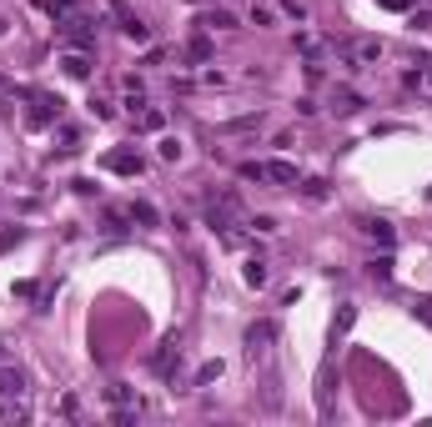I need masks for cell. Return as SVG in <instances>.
<instances>
[{
  "label": "cell",
  "instance_id": "1",
  "mask_svg": "<svg viewBox=\"0 0 432 427\" xmlns=\"http://www.w3.org/2000/svg\"><path fill=\"white\" fill-rule=\"evenodd\" d=\"M56 26H60V35H66L76 51H91V46H96V20H91V15H76V10H71V15H60Z\"/></svg>",
  "mask_w": 432,
  "mask_h": 427
},
{
  "label": "cell",
  "instance_id": "2",
  "mask_svg": "<svg viewBox=\"0 0 432 427\" xmlns=\"http://www.w3.org/2000/svg\"><path fill=\"white\" fill-rule=\"evenodd\" d=\"M272 342H276V322H272V317L251 322V327H247V357H251V362H256V357H267V352H272Z\"/></svg>",
  "mask_w": 432,
  "mask_h": 427
},
{
  "label": "cell",
  "instance_id": "3",
  "mask_svg": "<svg viewBox=\"0 0 432 427\" xmlns=\"http://www.w3.org/2000/svg\"><path fill=\"white\" fill-rule=\"evenodd\" d=\"M382 60V40H357V46L342 51V66L347 71H362V66H377Z\"/></svg>",
  "mask_w": 432,
  "mask_h": 427
},
{
  "label": "cell",
  "instance_id": "4",
  "mask_svg": "<svg viewBox=\"0 0 432 427\" xmlns=\"http://www.w3.org/2000/svg\"><path fill=\"white\" fill-rule=\"evenodd\" d=\"M407 91H417V96H432V56H417L413 60V71L402 76Z\"/></svg>",
  "mask_w": 432,
  "mask_h": 427
},
{
  "label": "cell",
  "instance_id": "5",
  "mask_svg": "<svg viewBox=\"0 0 432 427\" xmlns=\"http://www.w3.org/2000/svg\"><path fill=\"white\" fill-rule=\"evenodd\" d=\"M56 116H60V101L56 96H31V111H26L31 126H51Z\"/></svg>",
  "mask_w": 432,
  "mask_h": 427
},
{
  "label": "cell",
  "instance_id": "6",
  "mask_svg": "<svg viewBox=\"0 0 432 427\" xmlns=\"http://www.w3.org/2000/svg\"><path fill=\"white\" fill-rule=\"evenodd\" d=\"M60 66H66V76L85 81V76H91V51H76V46H66V51H60Z\"/></svg>",
  "mask_w": 432,
  "mask_h": 427
},
{
  "label": "cell",
  "instance_id": "7",
  "mask_svg": "<svg viewBox=\"0 0 432 427\" xmlns=\"http://www.w3.org/2000/svg\"><path fill=\"white\" fill-rule=\"evenodd\" d=\"M106 171H121V176H141V156H136V151H111V156H106Z\"/></svg>",
  "mask_w": 432,
  "mask_h": 427
},
{
  "label": "cell",
  "instance_id": "8",
  "mask_svg": "<svg viewBox=\"0 0 432 427\" xmlns=\"http://www.w3.org/2000/svg\"><path fill=\"white\" fill-rule=\"evenodd\" d=\"M362 231H367V237H372V242H377L382 251H387V246H392V242H397V231H392V226H387V221H362Z\"/></svg>",
  "mask_w": 432,
  "mask_h": 427
},
{
  "label": "cell",
  "instance_id": "9",
  "mask_svg": "<svg viewBox=\"0 0 432 427\" xmlns=\"http://www.w3.org/2000/svg\"><path fill=\"white\" fill-rule=\"evenodd\" d=\"M26 392V377L10 372V367H0V397H20Z\"/></svg>",
  "mask_w": 432,
  "mask_h": 427
},
{
  "label": "cell",
  "instance_id": "10",
  "mask_svg": "<svg viewBox=\"0 0 432 427\" xmlns=\"http://www.w3.org/2000/svg\"><path fill=\"white\" fill-rule=\"evenodd\" d=\"M201 26H206V31H231V26H236V15H231V10H206V15H201Z\"/></svg>",
  "mask_w": 432,
  "mask_h": 427
},
{
  "label": "cell",
  "instance_id": "11",
  "mask_svg": "<svg viewBox=\"0 0 432 427\" xmlns=\"http://www.w3.org/2000/svg\"><path fill=\"white\" fill-rule=\"evenodd\" d=\"M121 31H126V40H136V46H146V40H151V31L141 26L136 15H121Z\"/></svg>",
  "mask_w": 432,
  "mask_h": 427
},
{
  "label": "cell",
  "instance_id": "12",
  "mask_svg": "<svg viewBox=\"0 0 432 427\" xmlns=\"http://www.w3.org/2000/svg\"><path fill=\"white\" fill-rule=\"evenodd\" d=\"M357 106H362V101H357V91H332V111H337V116H352Z\"/></svg>",
  "mask_w": 432,
  "mask_h": 427
},
{
  "label": "cell",
  "instance_id": "13",
  "mask_svg": "<svg viewBox=\"0 0 432 427\" xmlns=\"http://www.w3.org/2000/svg\"><path fill=\"white\" fill-rule=\"evenodd\" d=\"M251 26H276V6L272 0H256L251 6Z\"/></svg>",
  "mask_w": 432,
  "mask_h": 427
},
{
  "label": "cell",
  "instance_id": "14",
  "mask_svg": "<svg viewBox=\"0 0 432 427\" xmlns=\"http://www.w3.org/2000/svg\"><path fill=\"white\" fill-rule=\"evenodd\" d=\"M352 322H357V307H342V312H337V322H332V342H337V337H347V332H352Z\"/></svg>",
  "mask_w": 432,
  "mask_h": 427
},
{
  "label": "cell",
  "instance_id": "15",
  "mask_svg": "<svg viewBox=\"0 0 432 427\" xmlns=\"http://www.w3.org/2000/svg\"><path fill=\"white\" fill-rule=\"evenodd\" d=\"M126 217H131V221H141V226H156V211H151L146 201H131V206H126Z\"/></svg>",
  "mask_w": 432,
  "mask_h": 427
},
{
  "label": "cell",
  "instance_id": "16",
  "mask_svg": "<svg viewBox=\"0 0 432 427\" xmlns=\"http://www.w3.org/2000/svg\"><path fill=\"white\" fill-rule=\"evenodd\" d=\"M242 276H247V287H267V262H256V256H251Z\"/></svg>",
  "mask_w": 432,
  "mask_h": 427
},
{
  "label": "cell",
  "instance_id": "17",
  "mask_svg": "<svg viewBox=\"0 0 432 427\" xmlns=\"http://www.w3.org/2000/svg\"><path fill=\"white\" fill-rule=\"evenodd\" d=\"M136 126H141V131H161L166 116H161V111H141V116H136Z\"/></svg>",
  "mask_w": 432,
  "mask_h": 427
},
{
  "label": "cell",
  "instance_id": "18",
  "mask_svg": "<svg viewBox=\"0 0 432 427\" xmlns=\"http://www.w3.org/2000/svg\"><path fill=\"white\" fill-rule=\"evenodd\" d=\"M186 56H191V60H206V56H211V40H206V35H197V40L186 46Z\"/></svg>",
  "mask_w": 432,
  "mask_h": 427
},
{
  "label": "cell",
  "instance_id": "19",
  "mask_svg": "<svg viewBox=\"0 0 432 427\" xmlns=\"http://www.w3.org/2000/svg\"><path fill=\"white\" fill-rule=\"evenodd\" d=\"M301 196H307V201H327V181H307V186H301Z\"/></svg>",
  "mask_w": 432,
  "mask_h": 427
},
{
  "label": "cell",
  "instance_id": "20",
  "mask_svg": "<svg viewBox=\"0 0 432 427\" xmlns=\"http://www.w3.org/2000/svg\"><path fill=\"white\" fill-rule=\"evenodd\" d=\"M413 31H427V35H432V6L413 10Z\"/></svg>",
  "mask_w": 432,
  "mask_h": 427
},
{
  "label": "cell",
  "instance_id": "21",
  "mask_svg": "<svg viewBox=\"0 0 432 427\" xmlns=\"http://www.w3.org/2000/svg\"><path fill=\"white\" fill-rule=\"evenodd\" d=\"M372 276H377V282H387V276H392V256H377V262H372Z\"/></svg>",
  "mask_w": 432,
  "mask_h": 427
},
{
  "label": "cell",
  "instance_id": "22",
  "mask_svg": "<svg viewBox=\"0 0 432 427\" xmlns=\"http://www.w3.org/2000/svg\"><path fill=\"white\" fill-rule=\"evenodd\" d=\"M211 377H222V362H206V367L197 372V382H211Z\"/></svg>",
  "mask_w": 432,
  "mask_h": 427
},
{
  "label": "cell",
  "instance_id": "23",
  "mask_svg": "<svg viewBox=\"0 0 432 427\" xmlns=\"http://www.w3.org/2000/svg\"><path fill=\"white\" fill-rule=\"evenodd\" d=\"M417 317H422V322L432 327V296H422V302H417Z\"/></svg>",
  "mask_w": 432,
  "mask_h": 427
},
{
  "label": "cell",
  "instance_id": "24",
  "mask_svg": "<svg viewBox=\"0 0 432 427\" xmlns=\"http://www.w3.org/2000/svg\"><path fill=\"white\" fill-rule=\"evenodd\" d=\"M382 6H392V0H382Z\"/></svg>",
  "mask_w": 432,
  "mask_h": 427
}]
</instances>
